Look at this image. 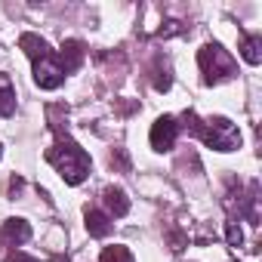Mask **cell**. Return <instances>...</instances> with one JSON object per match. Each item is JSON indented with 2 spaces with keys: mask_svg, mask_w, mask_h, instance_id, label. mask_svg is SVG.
I'll return each mask as SVG.
<instances>
[{
  "mask_svg": "<svg viewBox=\"0 0 262 262\" xmlns=\"http://www.w3.org/2000/svg\"><path fill=\"white\" fill-rule=\"evenodd\" d=\"M47 161L56 167V173L62 176V182L65 185H80L86 176H90V155L77 145V142H71V139H59L50 151H47Z\"/></svg>",
  "mask_w": 262,
  "mask_h": 262,
  "instance_id": "obj_1",
  "label": "cell"
},
{
  "mask_svg": "<svg viewBox=\"0 0 262 262\" xmlns=\"http://www.w3.org/2000/svg\"><path fill=\"white\" fill-rule=\"evenodd\" d=\"M198 65H201V74H204V83L207 86L225 83L237 71L234 59L228 56V50H222V43H204L198 50Z\"/></svg>",
  "mask_w": 262,
  "mask_h": 262,
  "instance_id": "obj_2",
  "label": "cell"
},
{
  "mask_svg": "<svg viewBox=\"0 0 262 262\" xmlns=\"http://www.w3.org/2000/svg\"><path fill=\"white\" fill-rule=\"evenodd\" d=\"M198 136L213 148V151H237L241 148V129L228 120V117H207L198 129Z\"/></svg>",
  "mask_w": 262,
  "mask_h": 262,
  "instance_id": "obj_3",
  "label": "cell"
},
{
  "mask_svg": "<svg viewBox=\"0 0 262 262\" xmlns=\"http://www.w3.org/2000/svg\"><path fill=\"white\" fill-rule=\"evenodd\" d=\"M176 136H179V123H176V117H170V114H164V117H158L155 123H151V133H148V142H151V148L155 151H170L173 145H176Z\"/></svg>",
  "mask_w": 262,
  "mask_h": 262,
  "instance_id": "obj_4",
  "label": "cell"
},
{
  "mask_svg": "<svg viewBox=\"0 0 262 262\" xmlns=\"http://www.w3.org/2000/svg\"><path fill=\"white\" fill-rule=\"evenodd\" d=\"M62 80H65V71H62V65H59L53 56L34 62V83H37L40 90H59Z\"/></svg>",
  "mask_w": 262,
  "mask_h": 262,
  "instance_id": "obj_5",
  "label": "cell"
},
{
  "mask_svg": "<svg viewBox=\"0 0 262 262\" xmlns=\"http://www.w3.org/2000/svg\"><path fill=\"white\" fill-rule=\"evenodd\" d=\"M83 56H86V47L80 43V40H65L62 43V50H59V65H62V71L65 74H74L77 68H80V62H83Z\"/></svg>",
  "mask_w": 262,
  "mask_h": 262,
  "instance_id": "obj_6",
  "label": "cell"
},
{
  "mask_svg": "<svg viewBox=\"0 0 262 262\" xmlns=\"http://www.w3.org/2000/svg\"><path fill=\"white\" fill-rule=\"evenodd\" d=\"M83 225H86L90 237H105V234L111 231V216L102 213V210H96V207H86V213H83Z\"/></svg>",
  "mask_w": 262,
  "mask_h": 262,
  "instance_id": "obj_7",
  "label": "cell"
},
{
  "mask_svg": "<svg viewBox=\"0 0 262 262\" xmlns=\"http://www.w3.org/2000/svg\"><path fill=\"white\" fill-rule=\"evenodd\" d=\"M102 201H105V210H108V216H126L129 213V198H126V191L123 188H105L102 191Z\"/></svg>",
  "mask_w": 262,
  "mask_h": 262,
  "instance_id": "obj_8",
  "label": "cell"
},
{
  "mask_svg": "<svg viewBox=\"0 0 262 262\" xmlns=\"http://www.w3.org/2000/svg\"><path fill=\"white\" fill-rule=\"evenodd\" d=\"M19 47L25 50V56H28L31 62H40V59L53 56V53H50V43H47L43 37H37V34H22V37H19Z\"/></svg>",
  "mask_w": 262,
  "mask_h": 262,
  "instance_id": "obj_9",
  "label": "cell"
},
{
  "mask_svg": "<svg viewBox=\"0 0 262 262\" xmlns=\"http://www.w3.org/2000/svg\"><path fill=\"white\" fill-rule=\"evenodd\" d=\"M4 237L7 241H13V244H25L28 237H31V225L25 222V219H7L4 222Z\"/></svg>",
  "mask_w": 262,
  "mask_h": 262,
  "instance_id": "obj_10",
  "label": "cell"
},
{
  "mask_svg": "<svg viewBox=\"0 0 262 262\" xmlns=\"http://www.w3.org/2000/svg\"><path fill=\"white\" fill-rule=\"evenodd\" d=\"M16 111V90L7 74H0V117H10Z\"/></svg>",
  "mask_w": 262,
  "mask_h": 262,
  "instance_id": "obj_11",
  "label": "cell"
},
{
  "mask_svg": "<svg viewBox=\"0 0 262 262\" xmlns=\"http://www.w3.org/2000/svg\"><path fill=\"white\" fill-rule=\"evenodd\" d=\"M241 56L247 65H259L262 62V40L253 37V34H244L241 37Z\"/></svg>",
  "mask_w": 262,
  "mask_h": 262,
  "instance_id": "obj_12",
  "label": "cell"
},
{
  "mask_svg": "<svg viewBox=\"0 0 262 262\" xmlns=\"http://www.w3.org/2000/svg\"><path fill=\"white\" fill-rule=\"evenodd\" d=\"M99 262H136V259H133V253H129L123 244H111V247L102 250Z\"/></svg>",
  "mask_w": 262,
  "mask_h": 262,
  "instance_id": "obj_13",
  "label": "cell"
},
{
  "mask_svg": "<svg viewBox=\"0 0 262 262\" xmlns=\"http://www.w3.org/2000/svg\"><path fill=\"white\" fill-rule=\"evenodd\" d=\"M225 241H228L231 247H241V244H244V231H241V225H237L234 219L225 225Z\"/></svg>",
  "mask_w": 262,
  "mask_h": 262,
  "instance_id": "obj_14",
  "label": "cell"
},
{
  "mask_svg": "<svg viewBox=\"0 0 262 262\" xmlns=\"http://www.w3.org/2000/svg\"><path fill=\"white\" fill-rule=\"evenodd\" d=\"M7 262H37V259L28 256V253H22V250H13V253L7 256Z\"/></svg>",
  "mask_w": 262,
  "mask_h": 262,
  "instance_id": "obj_15",
  "label": "cell"
},
{
  "mask_svg": "<svg viewBox=\"0 0 262 262\" xmlns=\"http://www.w3.org/2000/svg\"><path fill=\"white\" fill-rule=\"evenodd\" d=\"M170 244H173V250L179 253V250H185V237L179 234V231H170Z\"/></svg>",
  "mask_w": 262,
  "mask_h": 262,
  "instance_id": "obj_16",
  "label": "cell"
},
{
  "mask_svg": "<svg viewBox=\"0 0 262 262\" xmlns=\"http://www.w3.org/2000/svg\"><path fill=\"white\" fill-rule=\"evenodd\" d=\"M0 155H4V148H0Z\"/></svg>",
  "mask_w": 262,
  "mask_h": 262,
  "instance_id": "obj_17",
  "label": "cell"
}]
</instances>
